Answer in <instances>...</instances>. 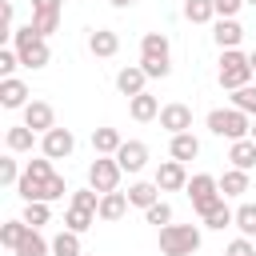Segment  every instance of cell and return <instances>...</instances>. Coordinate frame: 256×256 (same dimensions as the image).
I'll use <instances>...</instances> for the list:
<instances>
[{"instance_id": "1", "label": "cell", "mask_w": 256, "mask_h": 256, "mask_svg": "<svg viewBox=\"0 0 256 256\" xmlns=\"http://www.w3.org/2000/svg\"><path fill=\"white\" fill-rule=\"evenodd\" d=\"M172 48H168V36L164 32H144L140 40V68L148 72V80H164L172 72Z\"/></svg>"}, {"instance_id": "2", "label": "cell", "mask_w": 256, "mask_h": 256, "mask_svg": "<svg viewBox=\"0 0 256 256\" xmlns=\"http://www.w3.org/2000/svg\"><path fill=\"white\" fill-rule=\"evenodd\" d=\"M12 48H16V56H20V64H24V68H44V64L52 60L48 36H40L32 24H24V28H16V32H12Z\"/></svg>"}, {"instance_id": "3", "label": "cell", "mask_w": 256, "mask_h": 256, "mask_svg": "<svg viewBox=\"0 0 256 256\" xmlns=\"http://www.w3.org/2000/svg\"><path fill=\"white\" fill-rule=\"evenodd\" d=\"M208 132L212 136H224V140H244L252 132V120L240 108H212L208 112Z\"/></svg>"}, {"instance_id": "4", "label": "cell", "mask_w": 256, "mask_h": 256, "mask_svg": "<svg viewBox=\"0 0 256 256\" xmlns=\"http://www.w3.org/2000/svg\"><path fill=\"white\" fill-rule=\"evenodd\" d=\"M52 176H56V172H52V160H48V156H40V160H28V168H24L20 184H16L20 200H24V204H32V200H44V192H48V180H52Z\"/></svg>"}, {"instance_id": "5", "label": "cell", "mask_w": 256, "mask_h": 256, "mask_svg": "<svg viewBox=\"0 0 256 256\" xmlns=\"http://www.w3.org/2000/svg\"><path fill=\"white\" fill-rule=\"evenodd\" d=\"M200 248V228L196 224H164L160 228V252L164 256H192Z\"/></svg>"}, {"instance_id": "6", "label": "cell", "mask_w": 256, "mask_h": 256, "mask_svg": "<svg viewBox=\"0 0 256 256\" xmlns=\"http://www.w3.org/2000/svg\"><path fill=\"white\" fill-rule=\"evenodd\" d=\"M216 80H220V88H228V92H236V88H244V84L252 80V64H248V56H244L240 48H224V56H220V72H216Z\"/></svg>"}, {"instance_id": "7", "label": "cell", "mask_w": 256, "mask_h": 256, "mask_svg": "<svg viewBox=\"0 0 256 256\" xmlns=\"http://www.w3.org/2000/svg\"><path fill=\"white\" fill-rule=\"evenodd\" d=\"M184 192H188V200H192V208H196L200 216H204V212H208L216 200H224V192H220V180H216V176H208V172L192 176Z\"/></svg>"}, {"instance_id": "8", "label": "cell", "mask_w": 256, "mask_h": 256, "mask_svg": "<svg viewBox=\"0 0 256 256\" xmlns=\"http://www.w3.org/2000/svg\"><path fill=\"white\" fill-rule=\"evenodd\" d=\"M120 160L116 156H96L92 164H88V184L104 196V192H116V184H120Z\"/></svg>"}, {"instance_id": "9", "label": "cell", "mask_w": 256, "mask_h": 256, "mask_svg": "<svg viewBox=\"0 0 256 256\" xmlns=\"http://www.w3.org/2000/svg\"><path fill=\"white\" fill-rule=\"evenodd\" d=\"M72 148H76V136H72L68 128H48V132L40 136V152H44L48 160H68Z\"/></svg>"}, {"instance_id": "10", "label": "cell", "mask_w": 256, "mask_h": 256, "mask_svg": "<svg viewBox=\"0 0 256 256\" xmlns=\"http://www.w3.org/2000/svg\"><path fill=\"white\" fill-rule=\"evenodd\" d=\"M160 128H164L168 136H176V132H192V108L180 104V100L164 104V108H160Z\"/></svg>"}, {"instance_id": "11", "label": "cell", "mask_w": 256, "mask_h": 256, "mask_svg": "<svg viewBox=\"0 0 256 256\" xmlns=\"http://www.w3.org/2000/svg\"><path fill=\"white\" fill-rule=\"evenodd\" d=\"M24 124L32 128V132H48V128H56V112H52V104L48 100H28V108H24Z\"/></svg>"}, {"instance_id": "12", "label": "cell", "mask_w": 256, "mask_h": 256, "mask_svg": "<svg viewBox=\"0 0 256 256\" xmlns=\"http://www.w3.org/2000/svg\"><path fill=\"white\" fill-rule=\"evenodd\" d=\"M156 184H160V192H180V188H188L184 160H164V164L156 168Z\"/></svg>"}, {"instance_id": "13", "label": "cell", "mask_w": 256, "mask_h": 256, "mask_svg": "<svg viewBox=\"0 0 256 256\" xmlns=\"http://www.w3.org/2000/svg\"><path fill=\"white\" fill-rule=\"evenodd\" d=\"M144 84H148V72H144L140 64H128V68L116 72V88H120V96H128V100L140 96V92H148Z\"/></svg>"}, {"instance_id": "14", "label": "cell", "mask_w": 256, "mask_h": 256, "mask_svg": "<svg viewBox=\"0 0 256 256\" xmlns=\"http://www.w3.org/2000/svg\"><path fill=\"white\" fill-rule=\"evenodd\" d=\"M116 160H120L124 172H140V168L148 164V144H144V140H124L120 152H116Z\"/></svg>"}, {"instance_id": "15", "label": "cell", "mask_w": 256, "mask_h": 256, "mask_svg": "<svg viewBox=\"0 0 256 256\" xmlns=\"http://www.w3.org/2000/svg\"><path fill=\"white\" fill-rule=\"evenodd\" d=\"M212 40L220 44V52H224V48H240V40H244V28H240V20H236V16H220V20H216V32H212Z\"/></svg>"}, {"instance_id": "16", "label": "cell", "mask_w": 256, "mask_h": 256, "mask_svg": "<svg viewBox=\"0 0 256 256\" xmlns=\"http://www.w3.org/2000/svg\"><path fill=\"white\" fill-rule=\"evenodd\" d=\"M0 108H28V84L16 76L0 80Z\"/></svg>"}, {"instance_id": "17", "label": "cell", "mask_w": 256, "mask_h": 256, "mask_svg": "<svg viewBox=\"0 0 256 256\" xmlns=\"http://www.w3.org/2000/svg\"><path fill=\"white\" fill-rule=\"evenodd\" d=\"M88 52L108 60V56H116V52H120V36H116L112 28H96V32L88 36Z\"/></svg>"}, {"instance_id": "18", "label": "cell", "mask_w": 256, "mask_h": 256, "mask_svg": "<svg viewBox=\"0 0 256 256\" xmlns=\"http://www.w3.org/2000/svg\"><path fill=\"white\" fill-rule=\"evenodd\" d=\"M228 160H232V168H244V172H252V168H256V140H252V136H244V140H232V148H228Z\"/></svg>"}, {"instance_id": "19", "label": "cell", "mask_w": 256, "mask_h": 256, "mask_svg": "<svg viewBox=\"0 0 256 256\" xmlns=\"http://www.w3.org/2000/svg\"><path fill=\"white\" fill-rule=\"evenodd\" d=\"M128 112H132V120L148 124V120H156V116H160V100H156L152 92H140V96H132V100H128Z\"/></svg>"}, {"instance_id": "20", "label": "cell", "mask_w": 256, "mask_h": 256, "mask_svg": "<svg viewBox=\"0 0 256 256\" xmlns=\"http://www.w3.org/2000/svg\"><path fill=\"white\" fill-rule=\"evenodd\" d=\"M124 212H128V196H124V192H104V196H100V208H96V216H100L104 224L120 220Z\"/></svg>"}, {"instance_id": "21", "label": "cell", "mask_w": 256, "mask_h": 256, "mask_svg": "<svg viewBox=\"0 0 256 256\" xmlns=\"http://www.w3.org/2000/svg\"><path fill=\"white\" fill-rule=\"evenodd\" d=\"M168 152H172V160H184V164H188V160L200 156V140H196L192 132H176L172 144H168Z\"/></svg>"}, {"instance_id": "22", "label": "cell", "mask_w": 256, "mask_h": 256, "mask_svg": "<svg viewBox=\"0 0 256 256\" xmlns=\"http://www.w3.org/2000/svg\"><path fill=\"white\" fill-rule=\"evenodd\" d=\"M156 200H160V184H156V180H152V184H148V180H136V184L128 188V204H132V208H152Z\"/></svg>"}, {"instance_id": "23", "label": "cell", "mask_w": 256, "mask_h": 256, "mask_svg": "<svg viewBox=\"0 0 256 256\" xmlns=\"http://www.w3.org/2000/svg\"><path fill=\"white\" fill-rule=\"evenodd\" d=\"M120 132L116 128H92V148H96V156H116L120 152Z\"/></svg>"}, {"instance_id": "24", "label": "cell", "mask_w": 256, "mask_h": 256, "mask_svg": "<svg viewBox=\"0 0 256 256\" xmlns=\"http://www.w3.org/2000/svg\"><path fill=\"white\" fill-rule=\"evenodd\" d=\"M200 220H204V228H216V232H224L228 224H236V212H232L224 200H216V204H212V208H208Z\"/></svg>"}, {"instance_id": "25", "label": "cell", "mask_w": 256, "mask_h": 256, "mask_svg": "<svg viewBox=\"0 0 256 256\" xmlns=\"http://www.w3.org/2000/svg\"><path fill=\"white\" fill-rule=\"evenodd\" d=\"M96 220L100 216L92 208H80V204H68V212H64V228H72V232H88Z\"/></svg>"}, {"instance_id": "26", "label": "cell", "mask_w": 256, "mask_h": 256, "mask_svg": "<svg viewBox=\"0 0 256 256\" xmlns=\"http://www.w3.org/2000/svg\"><path fill=\"white\" fill-rule=\"evenodd\" d=\"M4 144H8V152H32V144H36V132H32L28 124H16V128H8Z\"/></svg>"}, {"instance_id": "27", "label": "cell", "mask_w": 256, "mask_h": 256, "mask_svg": "<svg viewBox=\"0 0 256 256\" xmlns=\"http://www.w3.org/2000/svg\"><path fill=\"white\" fill-rule=\"evenodd\" d=\"M52 252V244L40 236V228H28V236L16 244V256H48Z\"/></svg>"}, {"instance_id": "28", "label": "cell", "mask_w": 256, "mask_h": 256, "mask_svg": "<svg viewBox=\"0 0 256 256\" xmlns=\"http://www.w3.org/2000/svg\"><path fill=\"white\" fill-rule=\"evenodd\" d=\"M220 192H224V196H244V192H248V172H244V168H228V172L220 176Z\"/></svg>"}, {"instance_id": "29", "label": "cell", "mask_w": 256, "mask_h": 256, "mask_svg": "<svg viewBox=\"0 0 256 256\" xmlns=\"http://www.w3.org/2000/svg\"><path fill=\"white\" fill-rule=\"evenodd\" d=\"M216 16V4L212 0H184V20L188 24H208Z\"/></svg>"}, {"instance_id": "30", "label": "cell", "mask_w": 256, "mask_h": 256, "mask_svg": "<svg viewBox=\"0 0 256 256\" xmlns=\"http://www.w3.org/2000/svg\"><path fill=\"white\" fill-rule=\"evenodd\" d=\"M52 256H84V252H80V232L64 228V232L52 240Z\"/></svg>"}, {"instance_id": "31", "label": "cell", "mask_w": 256, "mask_h": 256, "mask_svg": "<svg viewBox=\"0 0 256 256\" xmlns=\"http://www.w3.org/2000/svg\"><path fill=\"white\" fill-rule=\"evenodd\" d=\"M48 220H52L48 200H32V204H24V224H28V228H44Z\"/></svg>"}, {"instance_id": "32", "label": "cell", "mask_w": 256, "mask_h": 256, "mask_svg": "<svg viewBox=\"0 0 256 256\" xmlns=\"http://www.w3.org/2000/svg\"><path fill=\"white\" fill-rule=\"evenodd\" d=\"M24 236H28V224H24V216H20V220H8V224H0V244H4V248H12V252H16V244H20Z\"/></svg>"}, {"instance_id": "33", "label": "cell", "mask_w": 256, "mask_h": 256, "mask_svg": "<svg viewBox=\"0 0 256 256\" xmlns=\"http://www.w3.org/2000/svg\"><path fill=\"white\" fill-rule=\"evenodd\" d=\"M232 108H240V112L256 116V84H244V88H236V92H232Z\"/></svg>"}, {"instance_id": "34", "label": "cell", "mask_w": 256, "mask_h": 256, "mask_svg": "<svg viewBox=\"0 0 256 256\" xmlns=\"http://www.w3.org/2000/svg\"><path fill=\"white\" fill-rule=\"evenodd\" d=\"M236 228H240V236H256V204L236 208Z\"/></svg>"}, {"instance_id": "35", "label": "cell", "mask_w": 256, "mask_h": 256, "mask_svg": "<svg viewBox=\"0 0 256 256\" xmlns=\"http://www.w3.org/2000/svg\"><path fill=\"white\" fill-rule=\"evenodd\" d=\"M32 28H36L40 36H52V32L60 28V12H32Z\"/></svg>"}, {"instance_id": "36", "label": "cell", "mask_w": 256, "mask_h": 256, "mask_svg": "<svg viewBox=\"0 0 256 256\" xmlns=\"http://www.w3.org/2000/svg\"><path fill=\"white\" fill-rule=\"evenodd\" d=\"M144 220H148V224H156V228H164V224H172V204H164V200H156L152 208H144Z\"/></svg>"}, {"instance_id": "37", "label": "cell", "mask_w": 256, "mask_h": 256, "mask_svg": "<svg viewBox=\"0 0 256 256\" xmlns=\"http://www.w3.org/2000/svg\"><path fill=\"white\" fill-rule=\"evenodd\" d=\"M20 176H24V172L16 168V156H0V184H12V188H16Z\"/></svg>"}, {"instance_id": "38", "label": "cell", "mask_w": 256, "mask_h": 256, "mask_svg": "<svg viewBox=\"0 0 256 256\" xmlns=\"http://www.w3.org/2000/svg\"><path fill=\"white\" fill-rule=\"evenodd\" d=\"M72 204H80V208H92V212H96V208H100V192H96L92 184H88V188H76V192H72Z\"/></svg>"}, {"instance_id": "39", "label": "cell", "mask_w": 256, "mask_h": 256, "mask_svg": "<svg viewBox=\"0 0 256 256\" xmlns=\"http://www.w3.org/2000/svg\"><path fill=\"white\" fill-rule=\"evenodd\" d=\"M224 256H256V248H252V236H236V240L224 248Z\"/></svg>"}, {"instance_id": "40", "label": "cell", "mask_w": 256, "mask_h": 256, "mask_svg": "<svg viewBox=\"0 0 256 256\" xmlns=\"http://www.w3.org/2000/svg\"><path fill=\"white\" fill-rule=\"evenodd\" d=\"M16 68H20V56H16V48H4V52H0V80H4V76H12Z\"/></svg>"}, {"instance_id": "41", "label": "cell", "mask_w": 256, "mask_h": 256, "mask_svg": "<svg viewBox=\"0 0 256 256\" xmlns=\"http://www.w3.org/2000/svg\"><path fill=\"white\" fill-rule=\"evenodd\" d=\"M64 192H68V184H64V176H52V180H48V192H44V200L52 204V200H60Z\"/></svg>"}, {"instance_id": "42", "label": "cell", "mask_w": 256, "mask_h": 256, "mask_svg": "<svg viewBox=\"0 0 256 256\" xmlns=\"http://www.w3.org/2000/svg\"><path fill=\"white\" fill-rule=\"evenodd\" d=\"M216 4V16H236L244 8V0H212Z\"/></svg>"}, {"instance_id": "43", "label": "cell", "mask_w": 256, "mask_h": 256, "mask_svg": "<svg viewBox=\"0 0 256 256\" xmlns=\"http://www.w3.org/2000/svg\"><path fill=\"white\" fill-rule=\"evenodd\" d=\"M64 0H32V12H60Z\"/></svg>"}, {"instance_id": "44", "label": "cell", "mask_w": 256, "mask_h": 256, "mask_svg": "<svg viewBox=\"0 0 256 256\" xmlns=\"http://www.w3.org/2000/svg\"><path fill=\"white\" fill-rule=\"evenodd\" d=\"M108 4H116V8H132L136 0H108Z\"/></svg>"}, {"instance_id": "45", "label": "cell", "mask_w": 256, "mask_h": 256, "mask_svg": "<svg viewBox=\"0 0 256 256\" xmlns=\"http://www.w3.org/2000/svg\"><path fill=\"white\" fill-rule=\"evenodd\" d=\"M248 64H252V72H256V52H252V56H248Z\"/></svg>"}, {"instance_id": "46", "label": "cell", "mask_w": 256, "mask_h": 256, "mask_svg": "<svg viewBox=\"0 0 256 256\" xmlns=\"http://www.w3.org/2000/svg\"><path fill=\"white\" fill-rule=\"evenodd\" d=\"M248 136H252V140H256V120H252V132H248Z\"/></svg>"}, {"instance_id": "47", "label": "cell", "mask_w": 256, "mask_h": 256, "mask_svg": "<svg viewBox=\"0 0 256 256\" xmlns=\"http://www.w3.org/2000/svg\"><path fill=\"white\" fill-rule=\"evenodd\" d=\"M244 4H256V0H244Z\"/></svg>"}]
</instances>
